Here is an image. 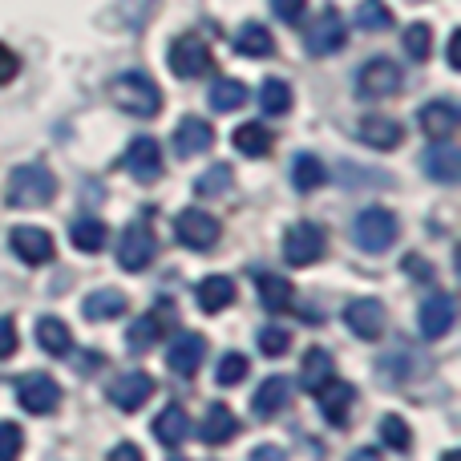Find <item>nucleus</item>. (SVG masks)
<instances>
[{"mask_svg": "<svg viewBox=\"0 0 461 461\" xmlns=\"http://www.w3.org/2000/svg\"><path fill=\"white\" fill-rule=\"evenodd\" d=\"M239 429H243V425H239V417L230 413L223 401H211L207 417H203V425H199V438L207 441V446H227V441L239 438Z\"/></svg>", "mask_w": 461, "mask_h": 461, "instance_id": "nucleus-20", "label": "nucleus"}, {"mask_svg": "<svg viewBox=\"0 0 461 461\" xmlns=\"http://www.w3.org/2000/svg\"><path fill=\"white\" fill-rule=\"evenodd\" d=\"M344 41H348V24H344V16L336 13V8H324V13L308 24V53L312 57L340 53Z\"/></svg>", "mask_w": 461, "mask_h": 461, "instance_id": "nucleus-10", "label": "nucleus"}, {"mask_svg": "<svg viewBox=\"0 0 461 461\" xmlns=\"http://www.w3.org/2000/svg\"><path fill=\"white\" fill-rule=\"evenodd\" d=\"M227 186H230V167L219 162V167H211L207 175L194 183V194H199V199H215V194H223Z\"/></svg>", "mask_w": 461, "mask_h": 461, "instance_id": "nucleus-41", "label": "nucleus"}, {"mask_svg": "<svg viewBox=\"0 0 461 461\" xmlns=\"http://www.w3.org/2000/svg\"><path fill=\"white\" fill-rule=\"evenodd\" d=\"M328 251V235L320 223H308V219H300V223L287 227L284 235V259L292 263V267H312V263H320Z\"/></svg>", "mask_w": 461, "mask_h": 461, "instance_id": "nucleus-6", "label": "nucleus"}, {"mask_svg": "<svg viewBox=\"0 0 461 461\" xmlns=\"http://www.w3.org/2000/svg\"><path fill=\"white\" fill-rule=\"evenodd\" d=\"M276 5V16L284 24H300V16L308 13V0H271Z\"/></svg>", "mask_w": 461, "mask_h": 461, "instance_id": "nucleus-44", "label": "nucleus"}, {"mask_svg": "<svg viewBox=\"0 0 461 461\" xmlns=\"http://www.w3.org/2000/svg\"><path fill=\"white\" fill-rule=\"evenodd\" d=\"M259 105L263 113H287L292 110V86L284 77H267L259 89Z\"/></svg>", "mask_w": 461, "mask_h": 461, "instance_id": "nucleus-36", "label": "nucleus"}, {"mask_svg": "<svg viewBox=\"0 0 461 461\" xmlns=\"http://www.w3.org/2000/svg\"><path fill=\"white\" fill-rule=\"evenodd\" d=\"M194 300H199V308L203 312H223L230 308V300H235V279L230 276H207L199 287H194Z\"/></svg>", "mask_w": 461, "mask_h": 461, "instance_id": "nucleus-28", "label": "nucleus"}, {"mask_svg": "<svg viewBox=\"0 0 461 461\" xmlns=\"http://www.w3.org/2000/svg\"><path fill=\"white\" fill-rule=\"evenodd\" d=\"M110 105L122 113H130V118H158L162 89L150 73H138V69L118 73V77L110 81Z\"/></svg>", "mask_w": 461, "mask_h": 461, "instance_id": "nucleus-1", "label": "nucleus"}, {"mask_svg": "<svg viewBox=\"0 0 461 461\" xmlns=\"http://www.w3.org/2000/svg\"><path fill=\"white\" fill-rule=\"evenodd\" d=\"M175 230H178V243L191 247V251H215L219 235H223V227H219L215 215H207V211H194V207L178 215Z\"/></svg>", "mask_w": 461, "mask_h": 461, "instance_id": "nucleus-11", "label": "nucleus"}, {"mask_svg": "<svg viewBox=\"0 0 461 461\" xmlns=\"http://www.w3.org/2000/svg\"><path fill=\"white\" fill-rule=\"evenodd\" d=\"M16 401H21L24 413L49 417V413H57V405H61V384L45 373H29L21 384H16Z\"/></svg>", "mask_w": 461, "mask_h": 461, "instance_id": "nucleus-9", "label": "nucleus"}, {"mask_svg": "<svg viewBox=\"0 0 461 461\" xmlns=\"http://www.w3.org/2000/svg\"><path fill=\"white\" fill-rule=\"evenodd\" d=\"M170 328H175V303H154L150 312H146L138 324H130V332H126V348L134 352H150L158 340H167L170 336Z\"/></svg>", "mask_w": 461, "mask_h": 461, "instance_id": "nucleus-7", "label": "nucleus"}, {"mask_svg": "<svg viewBox=\"0 0 461 461\" xmlns=\"http://www.w3.org/2000/svg\"><path fill=\"white\" fill-rule=\"evenodd\" d=\"M255 292H259V303L267 312H295V287H292V279L276 276V271H259V276H255Z\"/></svg>", "mask_w": 461, "mask_h": 461, "instance_id": "nucleus-23", "label": "nucleus"}, {"mask_svg": "<svg viewBox=\"0 0 461 461\" xmlns=\"http://www.w3.org/2000/svg\"><path fill=\"white\" fill-rule=\"evenodd\" d=\"M417 122H421L425 138H433V142H446V138H454V130H457V110L449 102H429V105H421Z\"/></svg>", "mask_w": 461, "mask_h": 461, "instance_id": "nucleus-25", "label": "nucleus"}, {"mask_svg": "<svg viewBox=\"0 0 461 461\" xmlns=\"http://www.w3.org/2000/svg\"><path fill=\"white\" fill-rule=\"evenodd\" d=\"M154 438L162 441V446H183L186 438H191V417L183 413L178 405H167L158 417H154Z\"/></svg>", "mask_w": 461, "mask_h": 461, "instance_id": "nucleus-30", "label": "nucleus"}, {"mask_svg": "<svg viewBox=\"0 0 461 461\" xmlns=\"http://www.w3.org/2000/svg\"><path fill=\"white\" fill-rule=\"evenodd\" d=\"M457 49H461V32H454V37H449V65H454V69L461 65V53H457Z\"/></svg>", "mask_w": 461, "mask_h": 461, "instance_id": "nucleus-49", "label": "nucleus"}, {"mask_svg": "<svg viewBox=\"0 0 461 461\" xmlns=\"http://www.w3.org/2000/svg\"><path fill=\"white\" fill-rule=\"evenodd\" d=\"M425 170H429V178H438V183H457V175H461V154H457V146H449V138L446 142H438V146H429V154H425Z\"/></svg>", "mask_w": 461, "mask_h": 461, "instance_id": "nucleus-29", "label": "nucleus"}, {"mask_svg": "<svg viewBox=\"0 0 461 461\" xmlns=\"http://www.w3.org/2000/svg\"><path fill=\"white\" fill-rule=\"evenodd\" d=\"M158 255V239H154V215L142 211L134 223H126L122 230V243H118V263L126 271H146Z\"/></svg>", "mask_w": 461, "mask_h": 461, "instance_id": "nucleus-4", "label": "nucleus"}, {"mask_svg": "<svg viewBox=\"0 0 461 461\" xmlns=\"http://www.w3.org/2000/svg\"><path fill=\"white\" fill-rule=\"evenodd\" d=\"M401 86H405V73H401V65L389 61V57H376V61H368L365 69L357 73V94L373 97V102L401 94Z\"/></svg>", "mask_w": 461, "mask_h": 461, "instance_id": "nucleus-8", "label": "nucleus"}, {"mask_svg": "<svg viewBox=\"0 0 461 461\" xmlns=\"http://www.w3.org/2000/svg\"><path fill=\"white\" fill-rule=\"evenodd\" d=\"M215 146V126L203 118H183L175 130V154L178 158H199Z\"/></svg>", "mask_w": 461, "mask_h": 461, "instance_id": "nucleus-17", "label": "nucleus"}, {"mask_svg": "<svg viewBox=\"0 0 461 461\" xmlns=\"http://www.w3.org/2000/svg\"><path fill=\"white\" fill-rule=\"evenodd\" d=\"M24 449V429L16 421H0V461H16Z\"/></svg>", "mask_w": 461, "mask_h": 461, "instance_id": "nucleus-43", "label": "nucleus"}, {"mask_svg": "<svg viewBox=\"0 0 461 461\" xmlns=\"http://www.w3.org/2000/svg\"><path fill=\"white\" fill-rule=\"evenodd\" d=\"M230 142H235V150L247 154V158H267V154L276 150V134H271L263 122H247V126H239L235 134H230Z\"/></svg>", "mask_w": 461, "mask_h": 461, "instance_id": "nucleus-27", "label": "nucleus"}, {"mask_svg": "<svg viewBox=\"0 0 461 461\" xmlns=\"http://www.w3.org/2000/svg\"><path fill=\"white\" fill-rule=\"evenodd\" d=\"M8 243H13V251L21 255L24 263H32V267H41V263H49L57 255L53 235H49L45 227H13Z\"/></svg>", "mask_w": 461, "mask_h": 461, "instance_id": "nucleus-15", "label": "nucleus"}, {"mask_svg": "<svg viewBox=\"0 0 461 461\" xmlns=\"http://www.w3.org/2000/svg\"><path fill=\"white\" fill-rule=\"evenodd\" d=\"M16 352V324L8 316H0V360H8Z\"/></svg>", "mask_w": 461, "mask_h": 461, "instance_id": "nucleus-46", "label": "nucleus"}, {"mask_svg": "<svg viewBox=\"0 0 461 461\" xmlns=\"http://www.w3.org/2000/svg\"><path fill=\"white\" fill-rule=\"evenodd\" d=\"M360 138L373 150H397L405 142V126L397 118H389V113H365L360 118Z\"/></svg>", "mask_w": 461, "mask_h": 461, "instance_id": "nucleus-18", "label": "nucleus"}, {"mask_svg": "<svg viewBox=\"0 0 461 461\" xmlns=\"http://www.w3.org/2000/svg\"><path fill=\"white\" fill-rule=\"evenodd\" d=\"M287 348H292V332H287V328H263L259 332V352L263 357L279 360V357H287Z\"/></svg>", "mask_w": 461, "mask_h": 461, "instance_id": "nucleus-42", "label": "nucleus"}, {"mask_svg": "<svg viewBox=\"0 0 461 461\" xmlns=\"http://www.w3.org/2000/svg\"><path fill=\"white\" fill-rule=\"evenodd\" d=\"M126 308H130V300H126V292H118V287H97V292H89L86 303H81V312H86L89 324H105V320H118Z\"/></svg>", "mask_w": 461, "mask_h": 461, "instance_id": "nucleus-24", "label": "nucleus"}, {"mask_svg": "<svg viewBox=\"0 0 461 461\" xmlns=\"http://www.w3.org/2000/svg\"><path fill=\"white\" fill-rule=\"evenodd\" d=\"M235 49L243 57H271L276 53V37L267 32V24H243L235 37Z\"/></svg>", "mask_w": 461, "mask_h": 461, "instance_id": "nucleus-33", "label": "nucleus"}, {"mask_svg": "<svg viewBox=\"0 0 461 461\" xmlns=\"http://www.w3.org/2000/svg\"><path fill=\"white\" fill-rule=\"evenodd\" d=\"M405 53L413 57V61H429V53H433V29L425 21H417V24H409V29H405Z\"/></svg>", "mask_w": 461, "mask_h": 461, "instance_id": "nucleus-39", "label": "nucleus"}, {"mask_svg": "<svg viewBox=\"0 0 461 461\" xmlns=\"http://www.w3.org/2000/svg\"><path fill=\"white\" fill-rule=\"evenodd\" d=\"M243 105H247V86H243V81L223 77V81H215V86H211V110L235 113V110H243Z\"/></svg>", "mask_w": 461, "mask_h": 461, "instance_id": "nucleus-34", "label": "nucleus"}, {"mask_svg": "<svg viewBox=\"0 0 461 461\" xmlns=\"http://www.w3.org/2000/svg\"><path fill=\"white\" fill-rule=\"evenodd\" d=\"M247 373H251V365H247V357H243V352H227V357L219 360V373H215V381L223 384V389H230V384L247 381Z\"/></svg>", "mask_w": 461, "mask_h": 461, "instance_id": "nucleus-40", "label": "nucleus"}, {"mask_svg": "<svg viewBox=\"0 0 461 461\" xmlns=\"http://www.w3.org/2000/svg\"><path fill=\"white\" fill-rule=\"evenodd\" d=\"M57 199V178L45 162H24L8 175L5 186V203L16 211H29V207H45V203Z\"/></svg>", "mask_w": 461, "mask_h": 461, "instance_id": "nucleus-2", "label": "nucleus"}, {"mask_svg": "<svg viewBox=\"0 0 461 461\" xmlns=\"http://www.w3.org/2000/svg\"><path fill=\"white\" fill-rule=\"evenodd\" d=\"M292 183L300 194H312L320 191V186L328 183V167L316 158V154H300V158L292 162Z\"/></svg>", "mask_w": 461, "mask_h": 461, "instance_id": "nucleus-32", "label": "nucleus"}, {"mask_svg": "<svg viewBox=\"0 0 461 461\" xmlns=\"http://www.w3.org/2000/svg\"><path fill=\"white\" fill-rule=\"evenodd\" d=\"M348 461H381V454H376V449H368V446H365V449H357V454H352Z\"/></svg>", "mask_w": 461, "mask_h": 461, "instance_id": "nucleus-50", "label": "nucleus"}, {"mask_svg": "<svg viewBox=\"0 0 461 461\" xmlns=\"http://www.w3.org/2000/svg\"><path fill=\"white\" fill-rule=\"evenodd\" d=\"M251 461H287V457H284V449H279V446H259L251 454Z\"/></svg>", "mask_w": 461, "mask_h": 461, "instance_id": "nucleus-48", "label": "nucleus"}, {"mask_svg": "<svg viewBox=\"0 0 461 461\" xmlns=\"http://www.w3.org/2000/svg\"><path fill=\"white\" fill-rule=\"evenodd\" d=\"M381 441H384L389 449H397V454H409V449H413V429H409L405 417L389 413V417L381 421Z\"/></svg>", "mask_w": 461, "mask_h": 461, "instance_id": "nucleus-38", "label": "nucleus"}, {"mask_svg": "<svg viewBox=\"0 0 461 461\" xmlns=\"http://www.w3.org/2000/svg\"><path fill=\"white\" fill-rule=\"evenodd\" d=\"M122 167L138 178V183H158L162 175V146L154 138H134L122 154Z\"/></svg>", "mask_w": 461, "mask_h": 461, "instance_id": "nucleus-13", "label": "nucleus"}, {"mask_svg": "<svg viewBox=\"0 0 461 461\" xmlns=\"http://www.w3.org/2000/svg\"><path fill=\"white\" fill-rule=\"evenodd\" d=\"M175 461H186V457H175Z\"/></svg>", "mask_w": 461, "mask_h": 461, "instance_id": "nucleus-52", "label": "nucleus"}, {"mask_svg": "<svg viewBox=\"0 0 461 461\" xmlns=\"http://www.w3.org/2000/svg\"><path fill=\"white\" fill-rule=\"evenodd\" d=\"M332 381H336L332 357H328L324 348H308V357H303V368H300V389L316 397V393L324 389V384H332Z\"/></svg>", "mask_w": 461, "mask_h": 461, "instance_id": "nucleus-26", "label": "nucleus"}, {"mask_svg": "<svg viewBox=\"0 0 461 461\" xmlns=\"http://www.w3.org/2000/svg\"><path fill=\"white\" fill-rule=\"evenodd\" d=\"M16 73H21V57H16L13 49H8L5 41H0V86H8V81H13Z\"/></svg>", "mask_w": 461, "mask_h": 461, "instance_id": "nucleus-45", "label": "nucleus"}, {"mask_svg": "<svg viewBox=\"0 0 461 461\" xmlns=\"http://www.w3.org/2000/svg\"><path fill=\"white\" fill-rule=\"evenodd\" d=\"M69 239H73L77 251L97 255L105 247V223H97V219H77V223L69 227Z\"/></svg>", "mask_w": 461, "mask_h": 461, "instance_id": "nucleus-35", "label": "nucleus"}, {"mask_svg": "<svg viewBox=\"0 0 461 461\" xmlns=\"http://www.w3.org/2000/svg\"><path fill=\"white\" fill-rule=\"evenodd\" d=\"M110 461H146V457H142V449H138V446H130V441H122V446H113Z\"/></svg>", "mask_w": 461, "mask_h": 461, "instance_id": "nucleus-47", "label": "nucleus"}, {"mask_svg": "<svg viewBox=\"0 0 461 461\" xmlns=\"http://www.w3.org/2000/svg\"><path fill=\"white\" fill-rule=\"evenodd\" d=\"M316 397H320V413H324V421H332V425H348L352 405H357V389H352L348 381H332V384H324V389H320Z\"/></svg>", "mask_w": 461, "mask_h": 461, "instance_id": "nucleus-22", "label": "nucleus"}, {"mask_svg": "<svg viewBox=\"0 0 461 461\" xmlns=\"http://www.w3.org/2000/svg\"><path fill=\"white\" fill-rule=\"evenodd\" d=\"M454 320H457V303H454V295H429V300L421 303V316H417V324H421V336L425 340H441V336L454 328Z\"/></svg>", "mask_w": 461, "mask_h": 461, "instance_id": "nucleus-16", "label": "nucleus"}, {"mask_svg": "<svg viewBox=\"0 0 461 461\" xmlns=\"http://www.w3.org/2000/svg\"><path fill=\"white\" fill-rule=\"evenodd\" d=\"M203 357H207V340L194 332H183L178 340H170L167 365H170V373H178V376H194L203 368Z\"/></svg>", "mask_w": 461, "mask_h": 461, "instance_id": "nucleus-19", "label": "nucleus"}, {"mask_svg": "<svg viewBox=\"0 0 461 461\" xmlns=\"http://www.w3.org/2000/svg\"><path fill=\"white\" fill-rule=\"evenodd\" d=\"M344 324L352 328V336H360V340H381L384 328H389V312H384L381 300H352L348 308H344Z\"/></svg>", "mask_w": 461, "mask_h": 461, "instance_id": "nucleus-12", "label": "nucleus"}, {"mask_svg": "<svg viewBox=\"0 0 461 461\" xmlns=\"http://www.w3.org/2000/svg\"><path fill=\"white\" fill-rule=\"evenodd\" d=\"M441 461H461V457H457V449H449V454H446V457H441Z\"/></svg>", "mask_w": 461, "mask_h": 461, "instance_id": "nucleus-51", "label": "nucleus"}, {"mask_svg": "<svg viewBox=\"0 0 461 461\" xmlns=\"http://www.w3.org/2000/svg\"><path fill=\"white\" fill-rule=\"evenodd\" d=\"M397 215L393 211H384V207H365L357 219H352V239H357V247L360 251H368V255H384L393 243H397Z\"/></svg>", "mask_w": 461, "mask_h": 461, "instance_id": "nucleus-3", "label": "nucleus"}, {"mask_svg": "<svg viewBox=\"0 0 461 461\" xmlns=\"http://www.w3.org/2000/svg\"><path fill=\"white\" fill-rule=\"evenodd\" d=\"M167 65L175 77L183 81H199L203 73L215 69V57H211V45L194 32H183V37L170 41V53H167Z\"/></svg>", "mask_w": 461, "mask_h": 461, "instance_id": "nucleus-5", "label": "nucleus"}, {"mask_svg": "<svg viewBox=\"0 0 461 461\" xmlns=\"http://www.w3.org/2000/svg\"><path fill=\"white\" fill-rule=\"evenodd\" d=\"M37 344L49 352V357H69V348H73V332L65 328V320H57V316H41V320H37Z\"/></svg>", "mask_w": 461, "mask_h": 461, "instance_id": "nucleus-31", "label": "nucleus"}, {"mask_svg": "<svg viewBox=\"0 0 461 461\" xmlns=\"http://www.w3.org/2000/svg\"><path fill=\"white\" fill-rule=\"evenodd\" d=\"M150 397H154V376L142 373V368H138V373H122L118 381L110 384V401L122 413H138Z\"/></svg>", "mask_w": 461, "mask_h": 461, "instance_id": "nucleus-14", "label": "nucleus"}, {"mask_svg": "<svg viewBox=\"0 0 461 461\" xmlns=\"http://www.w3.org/2000/svg\"><path fill=\"white\" fill-rule=\"evenodd\" d=\"M287 401H292V381H287V376H267L251 397V413L259 417V421H271V417L284 413Z\"/></svg>", "mask_w": 461, "mask_h": 461, "instance_id": "nucleus-21", "label": "nucleus"}, {"mask_svg": "<svg viewBox=\"0 0 461 461\" xmlns=\"http://www.w3.org/2000/svg\"><path fill=\"white\" fill-rule=\"evenodd\" d=\"M357 24L365 32H389L393 29V13H389V5L384 0H360V8H357Z\"/></svg>", "mask_w": 461, "mask_h": 461, "instance_id": "nucleus-37", "label": "nucleus"}]
</instances>
